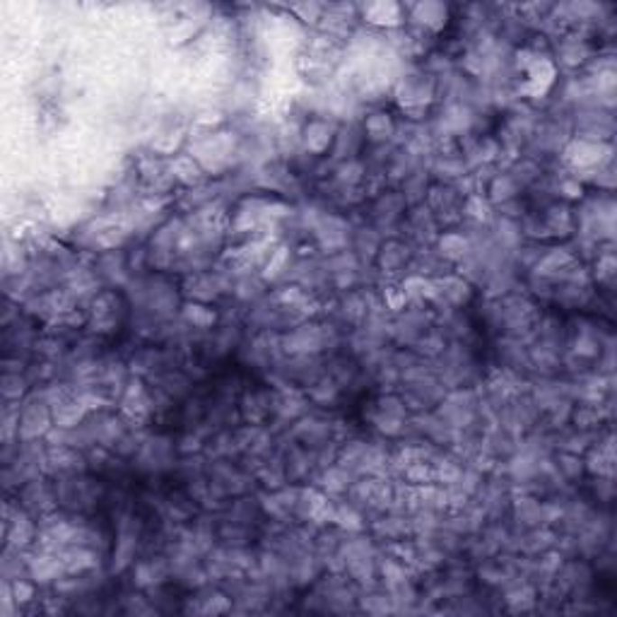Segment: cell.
<instances>
[{
	"label": "cell",
	"mask_w": 617,
	"mask_h": 617,
	"mask_svg": "<svg viewBox=\"0 0 617 617\" xmlns=\"http://www.w3.org/2000/svg\"><path fill=\"white\" fill-rule=\"evenodd\" d=\"M412 256H415V251H410L408 244L401 242V239H389V242H383L379 246L374 258L379 263V271L386 272V275H393V272L410 268Z\"/></svg>",
	"instance_id": "1"
}]
</instances>
